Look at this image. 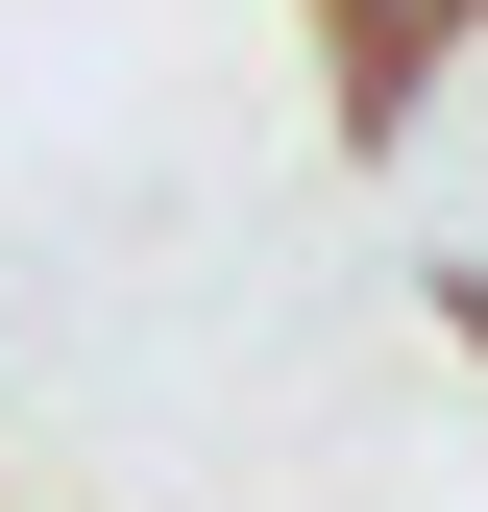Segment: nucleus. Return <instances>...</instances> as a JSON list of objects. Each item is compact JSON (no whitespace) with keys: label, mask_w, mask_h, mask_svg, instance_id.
I'll return each mask as SVG.
<instances>
[{"label":"nucleus","mask_w":488,"mask_h":512,"mask_svg":"<svg viewBox=\"0 0 488 512\" xmlns=\"http://www.w3.org/2000/svg\"><path fill=\"white\" fill-rule=\"evenodd\" d=\"M366 220H391V269L488 342V0L415 49V74H366Z\"/></svg>","instance_id":"obj_1"},{"label":"nucleus","mask_w":488,"mask_h":512,"mask_svg":"<svg viewBox=\"0 0 488 512\" xmlns=\"http://www.w3.org/2000/svg\"><path fill=\"white\" fill-rule=\"evenodd\" d=\"M440 25H464V0H318V49H342V74H415Z\"/></svg>","instance_id":"obj_2"}]
</instances>
